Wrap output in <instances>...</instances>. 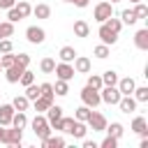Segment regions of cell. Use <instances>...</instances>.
<instances>
[{
	"instance_id": "6da1fadb",
	"label": "cell",
	"mask_w": 148,
	"mask_h": 148,
	"mask_svg": "<svg viewBox=\"0 0 148 148\" xmlns=\"http://www.w3.org/2000/svg\"><path fill=\"white\" fill-rule=\"evenodd\" d=\"M21 141H23V130H16L12 125L0 130V143H5V146H21Z\"/></svg>"
},
{
	"instance_id": "7a4b0ae2",
	"label": "cell",
	"mask_w": 148,
	"mask_h": 148,
	"mask_svg": "<svg viewBox=\"0 0 148 148\" xmlns=\"http://www.w3.org/2000/svg\"><path fill=\"white\" fill-rule=\"evenodd\" d=\"M30 127H32V132L37 134V139L42 141V139H46L53 130H51V125H49V120H46V116H42V113H37L35 118H32V123H30Z\"/></svg>"
},
{
	"instance_id": "3957f363",
	"label": "cell",
	"mask_w": 148,
	"mask_h": 148,
	"mask_svg": "<svg viewBox=\"0 0 148 148\" xmlns=\"http://www.w3.org/2000/svg\"><path fill=\"white\" fill-rule=\"evenodd\" d=\"M81 102H83L86 106H90V109H97V106L102 104L99 90H95V88H90V86H83V88H81Z\"/></svg>"
},
{
	"instance_id": "277c9868",
	"label": "cell",
	"mask_w": 148,
	"mask_h": 148,
	"mask_svg": "<svg viewBox=\"0 0 148 148\" xmlns=\"http://www.w3.org/2000/svg\"><path fill=\"white\" fill-rule=\"evenodd\" d=\"M109 16H113V5H111L109 0L97 2V5H95V9H92V18H95L97 23H104Z\"/></svg>"
},
{
	"instance_id": "5b68a950",
	"label": "cell",
	"mask_w": 148,
	"mask_h": 148,
	"mask_svg": "<svg viewBox=\"0 0 148 148\" xmlns=\"http://www.w3.org/2000/svg\"><path fill=\"white\" fill-rule=\"evenodd\" d=\"M99 97H102V102H104V104L116 106V104H118V99H120L123 95H120V90H118L116 86H102V88H99Z\"/></svg>"
},
{
	"instance_id": "8992f818",
	"label": "cell",
	"mask_w": 148,
	"mask_h": 148,
	"mask_svg": "<svg viewBox=\"0 0 148 148\" xmlns=\"http://www.w3.org/2000/svg\"><path fill=\"white\" fill-rule=\"evenodd\" d=\"M25 39H28L30 44H44L46 30H44L42 25H28V28H25Z\"/></svg>"
},
{
	"instance_id": "52a82bcc",
	"label": "cell",
	"mask_w": 148,
	"mask_h": 148,
	"mask_svg": "<svg viewBox=\"0 0 148 148\" xmlns=\"http://www.w3.org/2000/svg\"><path fill=\"white\" fill-rule=\"evenodd\" d=\"M118 35L120 32H116V30H111L106 23H99V30H97V37L102 39V44H106V46H113L116 42H118Z\"/></svg>"
},
{
	"instance_id": "ba28073f",
	"label": "cell",
	"mask_w": 148,
	"mask_h": 148,
	"mask_svg": "<svg viewBox=\"0 0 148 148\" xmlns=\"http://www.w3.org/2000/svg\"><path fill=\"white\" fill-rule=\"evenodd\" d=\"M106 123H109V120H106V118H104L99 111H95V109L90 111V116H88V120H86V125H88L92 132H104Z\"/></svg>"
},
{
	"instance_id": "9c48e42d",
	"label": "cell",
	"mask_w": 148,
	"mask_h": 148,
	"mask_svg": "<svg viewBox=\"0 0 148 148\" xmlns=\"http://www.w3.org/2000/svg\"><path fill=\"white\" fill-rule=\"evenodd\" d=\"M53 74H56L58 79H62V81H72V79L76 76V72H74V67H72V62H56Z\"/></svg>"
},
{
	"instance_id": "30bf717a",
	"label": "cell",
	"mask_w": 148,
	"mask_h": 148,
	"mask_svg": "<svg viewBox=\"0 0 148 148\" xmlns=\"http://www.w3.org/2000/svg\"><path fill=\"white\" fill-rule=\"evenodd\" d=\"M72 67H74V72H76V74H88L92 65H90V58H86V56H79V53H76V58L72 60Z\"/></svg>"
},
{
	"instance_id": "8fae6325",
	"label": "cell",
	"mask_w": 148,
	"mask_h": 148,
	"mask_svg": "<svg viewBox=\"0 0 148 148\" xmlns=\"http://www.w3.org/2000/svg\"><path fill=\"white\" fill-rule=\"evenodd\" d=\"M136 104H139V102H136L132 95H123V97L118 99V104H116V106H118L123 113H134V111H136Z\"/></svg>"
},
{
	"instance_id": "7c38bea8",
	"label": "cell",
	"mask_w": 148,
	"mask_h": 148,
	"mask_svg": "<svg viewBox=\"0 0 148 148\" xmlns=\"http://www.w3.org/2000/svg\"><path fill=\"white\" fill-rule=\"evenodd\" d=\"M116 88L120 90V95H132V92H134V88H136V81H134L132 76H125V79H118Z\"/></svg>"
},
{
	"instance_id": "4fadbf2b",
	"label": "cell",
	"mask_w": 148,
	"mask_h": 148,
	"mask_svg": "<svg viewBox=\"0 0 148 148\" xmlns=\"http://www.w3.org/2000/svg\"><path fill=\"white\" fill-rule=\"evenodd\" d=\"M132 132L139 134V136H148V120L143 116H134L132 120Z\"/></svg>"
},
{
	"instance_id": "5bb4252c",
	"label": "cell",
	"mask_w": 148,
	"mask_h": 148,
	"mask_svg": "<svg viewBox=\"0 0 148 148\" xmlns=\"http://www.w3.org/2000/svg\"><path fill=\"white\" fill-rule=\"evenodd\" d=\"M134 46H136L139 51H148V28L136 30V35H134Z\"/></svg>"
},
{
	"instance_id": "9a60e30c",
	"label": "cell",
	"mask_w": 148,
	"mask_h": 148,
	"mask_svg": "<svg viewBox=\"0 0 148 148\" xmlns=\"http://www.w3.org/2000/svg\"><path fill=\"white\" fill-rule=\"evenodd\" d=\"M60 118H62V106H58V104H51V106L46 109V120H49L51 130H53V125H56Z\"/></svg>"
},
{
	"instance_id": "2e32d148",
	"label": "cell",
	"mask_w": 148,
	"mask_h": 148,
	"mask_svg": "<svg viewBox=\"0 0 148 148\" xmlns=\"http://www.w3.org/2000/svg\"><path fill=\"white\" fill-rule=\"evenodd\" d=\"M5 72V79L9 81V83H18V79H21V72H23V67H18L16 62L14 65H9L7 69H2Z\"/></svg>"
},
{
	"instance_id": "e0dca14e",
	"label": "cell",
	"mask_w": 148,
	"mask_h": 148,
	"mask_svg": "<svg viewBox=\"0 0 148 148\" xmlns=\"http://www.w3.org/2000/svg\"><path fill=\"white\" fill-rule=\"evenodd\" d=\"M12 116H14V106L12 104H0V125L2 127L12 125Z\"/></svg>"
},
{
	"instance_id": "ac0fdd59",
	"label": "cell",
	"mask_w": 148,
	"mask_h": 148,
	"mask_svg": "<svg viewBox=\"0 0 148 148\" xmlns=\"http://www.w3.org/2000/svg\"><path fill=\"white\" fill-rule=\"evenodd\" d=\"M53 99H56V97H44V95H39V97L32 102V109H35L37 113H44V111L53 104Z\"/></svg>"
},
{
	"instance_id": "d6986e66",
	"label": "cell",
	"mask_w": 148,
	"mask_h": 148,
	"mask_svg": "<svg viewBox=\"0 0 148 148\" xmlns=\"http://www.w3.org/2000/svg\"><path fill=\"white\" fill-rule=\"evenodd\" d=\"M12 127H16V130H25V127H28V116H25V111H14V116H12Z\"/></svg>"
},
{
	"instance_id": "ffe728a7",
	"label": "cell",
	"mask_w": 148,
	"mask_h": 148,
	"mask_svg": "<svg viewBox=\"0 0 148 148\" xmlns=\"http://www.w3.org/2000/svg\"><path fill=\"white\" fill-rule=\"evenodd\" d=\"M74 35L76 37H88L90 35V25H88V21H83V18H79V21H74Z\"/></svg>"
},
{
	"instance_id": "44dd1931",
	"label": "cell",
	"mask_w": 148,
	"mask_h": 148,
	"mask_svg": "<svg viewBox=\"0 0 148 148\" xmlns=\"http://www.w3.org/2000/svg\"><path fill=\"white\" fill-rule=\"evenodd\" d=\"M42 146H44V148H65V139L49 134L46 139H42Z\"/></svg>"
},
{
	"instance_id": "7402d4cb",
	"label": "cell",
	"mask_w": 148,
	"mask_h": 148,
	"mask_svg": "<svg viewBox=\"0 0 148 148\" xmlns=\"http://www.w3.org/2000/svg\"><path fill=\"white\" fill-rule=\"evenodd\" d=\"M104 132H106L109 136H116V139H120V136H123V132H125V127H123V123H106Z\"/></svg>"
},
{
	"instance_id": "603a6c76",
	"label": "cell",
	"mask_w": 148,
	"mask_h": 148,
	"mask_svg": "<svg viewBox=\"0 0 148 148\" xmlns=\"http://www.w3.org/2000/svg\"><path fill=\"white\" fill-rule=\"evenodd\" d=\"M58 58H60V62H72V60L76 58L74 46H62V49L58 51Z\"/></svg>"
},
{
	"instance_id": "cb8c5ba5",
	"label": "cell",
	"mask_w": 148,
	"mask_h": 148,
	"mask_svg": "<svg viewBox=\"0 0 148 148\" xmlns=\"http://www.w3.org/2000/svg\"><path fill=\"white\" fill-rule=\"evenodd\" d=\"M12 106H14V111H28L30 99H28L25 95H16V97L12 99Z\"/></svg>"
},
{
	"instance_id": "d4e9b609",
	"label": "cell",
	"mask_w": 148,
	"mask_h": 148,
	"mask_svg": "<svg viewBox=\"0 0 148 148\" xmlns=\"http://www.w3.org/2000/svg\"><path fill=\"white\" fill-rule=\"evenodd\" d=\"M53 92H56L58 97H65V95L69 92V81H62V79H56V83H53Z\"/></svg>"
},
{
	"instance_id": "484cf974",
	"label": "cell",
	"mask_w": 148,
	"mask_h": 148,
	"mask_svg": "<svg viewBox=\"0 0 148 148\" xmlns=\"http://www.w3.org/2000/svg\"><path fill=\"white\" fill-rule=\"evenodd\" d=\"M132 97H134L139 104H146V102H148V86H136L134 92H132Z\"/></svg>"
},
{
	"instance_id": "4316f807",
	"label": "cell",
	"mask_w": 148,
	"mask_h": 148,
	"mask_svg": "<svg viewBox=\"0 0 148 148\" xmlns=\"http://www.w3.org/2000/svg\"><path fill=\"white\" fill-rule=\"evenodd\" d=\"M86 132H88V125H86V123H83V120H76V123H74V127H72V132H69V134H72V136H74V139H83V136H86Z\"/></svg>"
},
{
	"instance_id": "83f0119b",
	"label": "cell",
	"mask_w": 148,
	"mask_h": 148,
	"mask_svg": "<svg viewBox=\"0 0 148 148\" xmlns=\"http://www.w3.org/2000/svg\"><path fill=\"white\" fill-rule=\"evenodd\" d=\"M14 7H16V12L21 14V18H28V16L32 14V7H30V2H28V0H16V5H14Z\"/></svg>"
},
{
	"instance_id": "f1b7e54d",
	"label": "cell",
	"mask_w": 148,
	"mask_h": 148,
	"mask_svg": "<svg viewBox=\"0 0 148 148\" xmlns=\"http://www.w3.org/2000/svg\"><path fill=\"white\" fill-rule=\"evenodd\" d=\"M32 14H35L37 18H49V16H51V7L44 5V2H39V5L32 7Z\"/></svg>"
},
{
	"instance_id": "f546056e",
	"label": "cell",
	"mask_w": 148,
	"mask_h": 148,
	"mask_svg": "<svg viewBox=\"0 0 148 148\" xmlns=\"http://www.w3.org/2000/svg\"><path fill=\"white\" fill-rule=\"evenodd\" d=\"M120 21H123V25H134L139 18H136L134 9H123V12H120Z\"/></svg>"
},
{
	"instance_id": "4dcf8cb0",
	"label": "cell",
	"mask_w": 148,
	"mask_h": 148,
	"mask_svg": "<svg viewBox=\"0 0 148 148\" xmlns=\"http://www.w3.org/2000/svg\"><path fill=\"white\" fill-rule=\"evenodd\" d=\"M118 79H120V76H118L116 69H106V72L102 74V83H104V86H116Z\"/></svg>"
},
{
	"instance_id": "1f68e13d",
	"label": "cell",
	"mask_w": 148,
	"mask_h": 148,
	"mask_svg": "<svg viewBox=\"0 0 148 148\" xmlns=\"http://www.w3.org/2000/svg\"><path fill=\"white\" fill-rule=\"evenodd\" d=\"M14 37V23L12 21H0V39Z\"/></svg>"
},
{
	"instance_id": "d6a6232c",
	"label": "cell",
	"mask_w": 148,
	"mask_h": 148,
	"mask_svg": "<svg viewBox=\"0 0 148 148\" xmlns=\"http://www.w3.org/2000/svg\"><path fill=\"white\" fill-rule=\"evenodd\" d=\"M109 53H111V46H106V44H97V46L92 49V56H95V58H99V60L109 58Z\"/></svg>"
},
{
	"instance_id": "836d02e7",
	"label": "cell",
	"mask_w": 148,
	"mask_h": 148,
	"mask_svg": "<svg viewBox=\"0 0 148 148\" xmlns=\"http://www.w3.org/2000/svg\"><path fill=\"white\" fill-rule=\"evenodd\" d=\"M53 67H56V60L53 58H42V62H39V69L44 72V74H53Z\"/></svg>"
},
{
	"instance_id": "e575fe53",
	"label": "cell",
	"mask_w": 148,
	"mask_h": 148,
	"mask_svg": "<svg viewBox=\"0 0 148 148\" xmlns=\"http://www.w3.org/2000/svg\"><path fill=\"white\" fill-rule=\"evenodd\" d=\"M18 83H21L23 88H25V86H30V83H35V74H32V72L25 67V69L21 72V79H18Z\"/></svg>"
},
{
	"instance_id": "d590c367",
	"label": "cell",
	"mask_w": 148,
	"mask_h": 148,
	"mask_svg": "<svg viewBox=\"0 0 148 148\" xmlns=\"http://www.w3.org/2000/svg\"><path fill=\"white\" fill-rule=\"evenodd\" d=\"M86 86H90V88H95V90H99L104 83H102V74H88V81H86Z\"/></svg>"
},
{
	"instance_id": "8d00e7d4",
	"label": "cell",
	"mask_w": 148,
	"mask_h": 148,
	"mask_svg": "<svg viewBox=\"0 0 148 148\" xmlns=\"http://www.w3.org/2000/svg\"><path fill=\"white\" fill-rule=\"evenodd\" d=\"M23 95H25V97H28L30 102H35V99H37V97H39L42 92H39V86L30 83V86H25V92H23Z\"/></svg>"
},
{
	"instance_id": "74e56055",
	"label": "cell",
	"mask_w": 148,
	"mask_h": 148,
	"mask_svg": "<svg viewBox=\"0 0 148 148\" xmlns=\"http://www.w3.org/2000/svg\"><path fill=\"white\" fill-rule=\"evenodd\" d=\"M90 111H92V109H90V106H86V104H83V106H79V109L74 111V120H83V123H86V120H88V116H90Z\"/></svg>"
},
{
	"instance_id": "f35d334b",
	"label": "cell",
	"mask_w": 148,
	"mask_h": 148,
	"mask_svg": "<svg viewBox=\"0 0 148 148\" xmlns=\"http://www.w3.org/2000/svg\"><path fill=\"white\" fill-rule=\"evenodd\" d=\"M134 14H136V18H146L148 16V5H143V0L141 2H134Z\"/></svg>"
},
{
	"instance_id": "ab89813d",
	"label": "cell",
	"mask_w": 148,
	"mask_h": 148,
	"mask_svg": "<svg viewBox=\"0 0 148 148\" xmlns=\"http://www.w3.org/2000/svg\"><path fill=\"white\" fill-rule=\"evenodd\" d=\"M14 56H16L14 51H9V53H2V56H0V67H2V69H7L9 65H14Z\"/></svg>"
},
{
	"instance_id": "60d3db41",
	"label": "cell",
	"mask_w": 148,
	"mask_h": 148,
	"mask_svg": "<svg viewBox=\"0 0 148 148\" xmlns=\"http://www.w3.org/2000/svg\"><path fill=\"white\" fill-rule=\"evenodd\" d=\"M14 62L25 69V67H30V56L28 53H18V56H14Z\"/></svg>"
},
{
	"instance_id": "b9f144b4",
	"label": "cell",
	"mask_w": 148,
	"mask_h": 148,
	"mask_svg": "<svg viewBox=\"0 0 148 148\" xmlns=\"http://www.w3.org/2000/svg\"><path fill=\"white\" fill-rule=\"evenodd\" d=\"M39 92H42L44 97H56V92H53V83H49V81L39 83Z\"/></svg>"
},
{
	"instance_id": "7bdbcfd3",
	"label": "cell",
	"mask_w": 148,
	"mask_h": 148,
	"mask_svg": "<svg viewBox=\"0 0 148 148\" xmlns=\"http://www.w3.org/2000/svg\"><path fill=\"white\" fill-rule=\"evenodd\" d=\"M104 23H106L111 30H116V32H120V28H123V21H120V18H116V16H109Z\"/></svg>"
},
{
	"instance_id": "ee69618b",
	"label": "cell",
	"mask_w": 148,
	"mask_h": 148,
	"mask_svg": "<svg viewBox=\"0 0 148 148\" xmlns=\"http://www.w3.org/2000/svg\"><path fill=\"white\" fill-rule=\"evenodd\" d=\"M9 51H14V44H12V39H9V37L0 39V53H9Z\"/></svg>"
},
{
	"instance_id": "f6af8a7d",
	"label": "cell",
	"mask_w": 148,
	"mask_h": 148,
	"mask_svg": "<svg viewBox=\"0 0 148 148\" xmlns=\"http://www.w3.org/2000/svg\"><path fill=\"white\" fill-rule=\"evenodd\" d=\"M99 146H102V148H118V139H116V136H109V134H106V139H104V141H102Z\"/></svg>"
},
{
	"instance_id": "bcb514c9",
	"label": "cell",
	"mask_w": 148,
	"mask_h": 148,
	"mask_svg": "<svg viewBox=\"0 0 148 148\" xmlns=\"http://www.w3.org/2000/svg\"><path fill=\"white\" fill-rule=\"evenodd\" d=\"M7 21H12V23H18V21H21V14L16 12V7L7 9Z\"/></svg>"
},
{
	"instance_id": "7dc6e473",
	"label": "cell",
	"mask_w": 148,
	"mask_h": 148,
	"mask_svg": "<svg viewBox=\"0 0 148 148\" xmlns=\"http://www.w3.org/2000/svg\"><path fill=\"white\" fill-rule=\"evenodd\" d=\"M16 5V0H0V9H12Z\"/></svg>"
},
{
	"instance_id": "c3c4849f",
	"label": "cell",
	"mask_w": 148,
	"mask_h": 148,
	"mask_svg": "<svg viewBox=\"0 0 148 148\" xmlns=\"http://www.w3.org/2000/svg\"><path fill=\"white\" fill-rule=\"evenodd\" d=\"M69 2H74L76 7H81V9H83V7H88V2H90V0H69Z\"/></svg>"
},
{
	"instance_id": "681fc988",
	"label": "cell",
	"mask_w": 148,
	"mask_h": 148,
	"mask_svg": "<svg viewBox=\"0 0 148 148\" xmlns=\"http://www.w3.org/2000/svg\"><path fill=\"white\" fill-rule=\"evenodd\" d=\"M99 143H95V141H88V139H83V148H97Z\"/></svg>"
},
{
	"instance_id": "f907efd6",
	"label": "cell",
	"mask_w": 148,
	"mask_h": 148,
	"mask_svg": "<svg viewBox=\"0 0 148 148\" xmlns=\"http://www.w3.org/2000/svg\"><path fill=\"white\" fill-rule=\"evenodd\" d=\"M139 148H148V136H141V143H139Z\"/></svg>"
},
{
	"instance_id": "816d5d0a",
	"label": "cell",
	"mask_w": 148,
	"mask_h": 148,
	"mask_svg": "<svg viewBox=\"0 0 148 148\" xmlns=\"http://www.w3.org/2000/svg\"><path fill=\"white\" fill-rule=\"evenodd\" d=\"M109 2H111V5H113V2H120V0H109Z\"/></svg>"
},
{
	"instance_id": "f5cc1de1",
	"label": "cell",
	"mask_w": 148,
	"mask_h": 148,
	"mask_svg": "<svg viewBox=\"0 0 148 148\" xmlns=\"http://www.w3.org/2000/svg\"><path fill=\"white\" fill-rule=\"evenodd\" d=\"M130 2H132V5H134V2H141V0H130Z\"/></svg>"
},
{
	"instance_id": "db71d44e",
	"label": "cell",
	"mask_w": 148,
	"mask_h": 148,
	"mask_svg": "<svg viewBox=\"0 0 148 148\" xmlns=\"http://www.w3.org/2000/svg\"><path fill=\"white\" fill-rule=\"evenodd\" d=\"M62 2H69V0H62Z\"/></svg>"
},
{
	"instance_id": "11a10c76",
	"label": "cell",
	"mask_w": 148,
	"mask_h": 148,
	"mask_svg": "<svg viewBox=\"0 0 148 148\" xmlns=\"http://www.w3.org/2000/svg\"><path fill=\"white\" fill-rule=\"evenodd\" d=\"M0 12H2V9H0ZM0 16H2V14H0Z\"/></svg>"
},
{
	"instance_id": "9f6ffc18",
	"label": "cell",
	"mask_w": 148,
	"mask_h": 148,
	"mask_svg": "<svg viewBox=\"0 0 148 148\" xmlns=\"http://www.w3.org/2000/svg\"><path fill=\"white\" fill-rule=\"evenodd\" d=\"M0 130H2V125H0Z\"/></svg>"
},
{
	"instance_id": "6f0895ef",
	"label": "cell",
	"mask_w": 148,
	"mask_h": 148,
	"mask_svg": "<svg viewBox=\"0 0 148 148\" xmlns=\"http://www.w3.org/2000/svg\"><path fill=\"white\" fill-rule=\"evenodd\" d=\"M0 72H2V67H0Z\"/></svg>"
}]
</instances>
